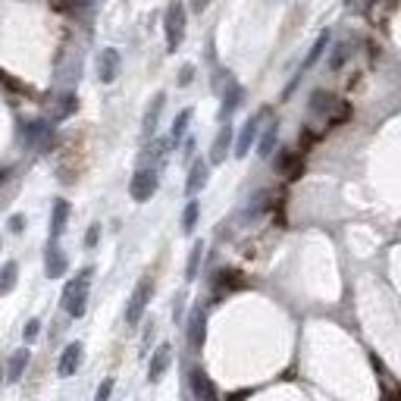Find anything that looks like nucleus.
<instances>
[{"label":"nucleus","mask_w":401,"mask_h":401,"mask_svg":"<svg viewBox=\"0 0 401 401\" xmlns=\"http://www.w3.org/2000/svg\"><path fill=\"white\" fill-rule=\"evenodd\" d=\"M170 361H172V348H170V345H166V342L157 345L154 357H151V367H148V379H151V383H160V379H164Z\"/></svg>","instance_id":"nucleus-10"},{"label":"nucleus","mask_w":401,"mask_h":401,"mask_svg":"<svg viewBox=\"0 0 401 401\" xmlns=\"http://www.w3.org/2000/svg\"><path fill=\"white\" fill-rule=\"evenodd\" d=\"M119 63H122V57H119L116 47H104V51L97 53V79L104 85L116 82V75H119Z\"/></svg>","instance_id":"nucleus-5"},{"label":"nucleus","mask_w":401,"mask_h":401,"mask_svg":"<svg viewBox=\"0 0 401 401\" xmlns=\"http://www.w3.org/2000/svg\"><path fill=\"white\" fill-rule=\"evenodd\" d=\"M25 142H29V148L51 151V148H53V132H51V126H47V122H41V119L29 122V129H25Z\"/></svg>","instance_id":"nucleus-6"},{"label":"nucleus","mask_w":401,"mask_h":401,"mask_svg":"<svg viewBox=\"0 0 401 401\" xmlns=\"http://www.w3.org/2000/svg\"><path fill=\"white\" fill-rule=\"evenodd\" d=\"M0 383H3V373H0Z\"/></svg>","instance_id":"nucleus-36"},{"label":"nucleus","mask_w":401,"mask_h":401,"mask_svg":"<svg viewBox=\"0 0 401 401\" xmlns=\"http://www.w3.org/2000/svg\"><path fill=\"white\" fill-rule=\"evenodd\" d=\"M188 383H192V392L198 401H216V386L210 383V376L200 367H194L192 373H188Z\"/></svg>","instance_id":"nucleus-8"},{"label":"nucleus","mask_w":401,"mask_h":401,"mask_svg":"<svg viewBox=\"0 0 401 401\" xmlns=\"http://www.w3.org/2000/svg\"><path fill=\"white\" fill-rule=\"evenodd\" d=\"M110 395H113V379H104V383L97 386L94 401H110Z\"/></svg>","instance_id":"nucleus-29"},{"label":"nucleus","mask_w":401,"mask_h":401,"mask_svg":"<svg viewBox=\"0 0 401 401\" xmlns=\"http://www.w3.org/2000/svg\"><path fill=\"white\" fill-rule=\"evenodd\" d=\"M0 82H3V85H10V88H16V91H19V94H31V91L25 88L23 82H16L13 75H7V73H0Z\"/></svg>","instance_id":"nucleus-30"},{"label":"nucleus","mask_w":401,"mask_h":401,"mask_svg":"<svg viewBox=\"0 0 401 401\" xmlns=\"http://www.w3.org/2000/svg\"><path fill=\"white\" fill-rule=\"evenodd\" d=\"M25 367H29V348L13 351L10 367H7V383H19V379H23V373H25Z\"/></svg>","instance_id":"nucleus-17"},{"label":"nucleus","mask_w":401,"mask_h":401,"mask_svg":"<svg viewBox=\"0 0 401 401\" xmlns=\"http://www.w3.org/2000/svg\"><path fill=\"white\" fill-rule=\"evenodd\" d=\"M260 119H263V113L260 116H251L242 126V132H238V142H235V157H248V151H251V144L257 142V129H260Z\"/></svg>","instance_id":"nucleus-9"},{"label":"nucleus","mask_w":401,"mask_h":401,"mask_svg":"<svg viewBox=\"0 0 401 401\" xmlns=\"http://www.w3.org/2000/svg\"><path fill=\"white\" fill-rule=\"evenodd\" d=\"M192 75H194V69H192V66H185L182 73H179V85H188V82H192Z\"/></svg>","instance_id":"nucleus-32"},{"label":"nucleus","mask_w":401,"mask_h":401,"mask_svg":"<svg viewBox=\"0 0 401 401\" xmlns=\"http://www.w3.org/2000/svg\"><path fill=\"white\" fill-rule=\"evenodd\" d=\"M326 44H329V31H323V35L317 38V44L311 47V53H307V60H305V69H311L313 63H317V60H320V53L326 51Z\"/></svg>","instance_id":"nucleus-27"},{"label":"nucleus","mask_w":401,"mask_h":401,"mask_svg":"<svg viewBox=\"0 0 401 401\" xmlns=\"http://www.w3.org/2000/svg\"><path fill=\"white\" fill-rule=\"evenodd\" d=\"M348 3H354V0H348Z\"/></svg>","instance_id":"nucleus-37"},{"label":"nucleus","mask_w":401,"mask_h":401,"mask_svg":"<svg viewBox=\"0 0 401 401\" xmlns=\"http://www.w3.org/2000/svg\"><path fill=\"white\" fill-rule=\"evenodd\" d=\"M276 138H279V129H276V122H270L267 132H263V138H260V144H257V154L260 157H270V154H273Z\"/></svg>","instance_id":"nucleus-22"},{"label":"nucleus","mask_w":401,"mask_h":401,"mask_svg":"<svg viewBox=\"0 0 401 401\" xmlns=\"http://www.w3.org/2000/svg\"><path fill=\"white\" fill-rule=\"evenodd\" d=\"M88 283H91V270H82V273L66 285V292H63V307H66L69 317L79 320L85 313V307H88Z\"/></svg>","instance_id":"nucleus-2"},{"label":"nucleus","mask_w":401,"mask_h":401,"mask_svg":"<svg viewBox=\"0 0 401 401\" xmlns=\"http://www.w3.org/2000/svg\"><path fill=\"white\" fill-rule=\"evenodd\" d=\"M192 7H194V13H200V10L210 7V0H192Z\"/></svg>","instance_id":"nucleus-33"},{"label":"nucleus","mask_w":401,"mask_h":401,"mask_svg":"<svg viewBox=\"0 0 401 401\" xmlns=\"http://www.w3.org/2000/svg\"><path fill=\"white\" fill-rule=\"evenodd\" d=\"M47 3H51L53 13L69 16V13H79V10H85V7L91 3V0H47Z\"/></svg>","instance_id":"nucleus-21"},{"label":"nucleus","mask_w":401,"mask_h":401,"mask_svg":"<svg viewBox=\"0 0 401 401\" xmlns=\"http://www.w3.org/2000/svg\"><path fill=\"white\" fill-rule=\"evenodd\" d=\"M200 257H204V242H194L192 254H188V267H185V279H188V283H194V276H198Z\"/></svg>","instance_id":"nucleus-23"},{"label":"nucleus","mask_w":401,"mask_h":401,"mask_svg":"<svg viewBox=\"0 0 401 401\" xmlns=\"http://www.w3.org/2000/svg\"><path fill=\"white\" fill-rule=\"evenodd\" d=\"M204 335H207V317H204L200 307H194L192 320H188V342H192L194 348H200V345H204Z\"/></svg>","instance_id":"nucleus-15"},{"label":"nucleus","mask_w":401,"mask_h":401,"mask_svg":"<svg viewBox=\"0 0 401 401\" xmlns=\"http://www.w3.org/2000/svg\"><path fill=\"white\" fill-rule=\"evenodd\" d=\"M23 226H25V220H23V216H13V229L19 232V229H23Z\"/></svg>","instance_id":"nucleus-34"},{"label":"nucleus","mask_w":401,"mask_h":401,"mask_svg":"<svg viewBox=\"0 0 401 401\" xmlns=\"http://www.w3.org/2000/svg\"><path fill=\"white\" fill-rule=\"evenodd\" d=\"M97 238H101V226H97V223H91L88 235H85V248H94V245H97Z\"/></svg>","instance_id":"nucleus-31"},{"label":"nucleus","mask_w":401,"mask_h":401,"mask_svg":"<svg viewBox=\"0 0 401 401\" xmlns=\"http://www.w3.org/2000/svg\"><path fill=\"white\" fill-rule=\"evenodd\" d=\"M242 94H245V91H242L235 82H232L229 91H226V97H223V107H220V119H229V113L235 110L238 104H242Z\"/></svg>","instance_id":"nucleus-20"},{"label":"nucleus","mask_w":401,"mask_h":401,"mask_svg":"<svg viewBox=\"0 0 401 401\" xmlns=\"http://www.w3.org/2000/svg\"><path fill=\"white\" fill-rule=\"evenodd\" d=\"M164 104H166V94H164V91H157V94H154V101L148 104V113H144V122H142V135H144V138H151V135H154L157 119H160V110H164Z\"/></svg>","instance_id":"nucleus-13"},{"label":"nucleus","mask_w":401,"mask_h":401,"mask_svg":"<svg viewBox=\"0 0 401 401\" xmlns=\"http://www.w3.org/2000/svg\"><path fill=\"white\" fill-rule=\"evenodd\" d=\"M7 176H10V170H3V166H0V182H7Z\"/></svg>","instance_id":"nucleus-35"},{"label":"nucleus","mask_w":401,"mask_h":401,"mask_svg":"<svg viewBox=\"0 0 401 401\" xmlns=\"http://www.w3.org/2000/svg\"><path fill=\"white\" fill-rule=\"evenodd\" d=\"M16 283H19V263H16V260H7V263L0 267V295L13 292Z\"/></svg>","instance_id":"nucleus-18"},{"label":"nucleus","mask_w":401,"mask_h":401,"mask_svg":"<svg viewBox=\"0 0 401 401\" xmlns=\"http://www.w3.org/2000/svg\"><path fill=\"white\" fill-rule=\"evenodd\" d=\"M157 185H160L157 170H138L132 176V182H129V194H132V200L144 204V200H151L157 194Z\"/></svg>","instance_id":"nucleus-4"},{"label":"nucleus","mask_w":401,"mask_h":401,"mask_svg":"<svg viewBox=\"0 0 401 401\" xmlns=\"http://www.w3.org/2000/svg\"><path fill=\"white\" fill-rule=\"evenodd\" d=\"M151 295H154V283H151V276H144V279H138V285H135L132 298H129V305H126L129 326H138V323H142L144 311H148V305H151Z\"/></svg>","instance_id":"nucleus-3"},{"label":"nucleus","mask_w":401,"mask_h":401,"mask_svg":"<svg viewBox=\"0 0 401 401\" xmlns=\"http://www.w3.org/2000/svg\"><path fill=\"white\" fill-rule=\"evenodd\" d=\"M82 354H85L82 342H69L66 348H63V354H60V361H57L60 376H73V373L79 370V364H82Z\"/></svg>","instance_id":"nucleus-7"},{"label":"nucleus","mask_w":401,"mask_h":401,"mask_svg":"<svg viewBox=\"0 0 401 401\" xmlns=\"http://www.w3.org/2000/svg\"><path fill=\"white\" fill-rule=\"evenodd\" d=\"M66 267H69L66 254L60 251L57 242H53V245L47 248V254H44V273H47V279H60V276L66 273Z\"/></svg>","instance_id":"nucleus-11"},{"label":"nucleus","mask_w":401,"mask_h":401,"mask_svg":"<svg viewBox=\"0 0 401 401\" xmlns=\"http://www.w3.org/2000/svg\"><path fill=\"white\" fill-rule=\"evenodd\" d=\"M207 176H210V166H207V160H194V164H192V170H188L185 192L194 198V194H198L200 188L207 185Z\"/></svg>","instance_id":"nucleus-12"},{"label":"nucleus","mask_w":401,"mask_h":401,"mask_svg":"<svg viewBox=\"0 0 401 401\" xmlns=\"http://www.w3.org/2000/svg\"><path fill=\"white\" fill-rule=\"evenodd\" d=\"M229 148H232V126L226 122V126L220 129V135H216L214 148H210V164H223L226 154H229Z\"/></svg>","instance_id":"nucleus-16"},{"label":"nucleus","mask_w":401,"mask_h":401,"mask_svg":"<svg viewBox=\"0 0 401 401\" xmlns=\"http://www.w3.org/2000/svg\"><path fill=\"white\" fill-rule=\"evenodd\" d=\"M276 170L285 172L289 179H298V176H301V157H295V154H279V160H276Z\"/></svg>","instance_id":"nucleus-19"},{"label":"nucleus","mask_w":401,"mask_h":401,"mask_svg":"<svg viewBox=\"0 0 401 401\" xmlns=\"http://www.w3.org/2000/svg\"><path fill=\"white\" fill-rule=\"evenodd\" d=\"M66 220H69V200L57 198V200H53V214H51V238H53V242L63 235V229H66Z\"/></svg>","instance_id":"nucleus-14"},{"label":"nucleus","mask_w":401,"mask_h":401,"mask_svg":"<svg viewBox=\"0 0 401 401\" xmlns=\"http://www.w3.org/2000/svg\"><path fill=\"white\" fill-rule=\"evenodd\" d=\"M333 94H326V91H313V97H311V110L313 113H329L333 110Z\"/></svg>","instance_id":"nucleus-26"},{"label":"nucleus","mask_w":401,"mask_h":401,"mask_svg":"<svg viewBox=\"0 0 401 401\" xmlns=\"http://www.w3.org/2000/svg\"><path fill=\"white\" fill-rule=\"evenodd\" d=\"M198 214H200V204L198 200H188L185 214H182V232H194V226H198Z\"/></svg>","instance_id":"nucleus-25"},{"label":"nucleus","mask_w":401,"mask_h":401,"mask_svg":"<svg viewBox=\"0 0 401 401\" xmlns=\"http://www.w3.org/2000/svg\"><path fill=\"white\" fill-rule=\"evenodd\" d=\"M188 122H192V107L179 113V116H176V122H172V132H170V142H172V144H179V142H182V135H185Z\"/></svg>","instance_id":"nucleus-24"},{"label":"nucleus","mask_w":401,"mask_h":401,"mask_svg":"<svg viewBox=\"0 0 401 401\" xmlns=\"http://www.w3.org/2000/svg\"><path fill=\"white\" fill-rule=\"evenodd\" d=\"M38 333H41V320H29V323H25V329H23L25 342H35Z\"/></svg>","instance_id":"nucleus-28"},{"label":"nucleus","mask_w":401,"mask_h":401,"mask_svg":"<svg viewBox=\"0 0 401 401\" xmlns=\"http://www.w3.org/2000/svg\"><path fill=\"white\" fill-rule=\"evenodd\" d=\"M185 25H188V16H185V3L182 0H170L164 16V29H166V51L176 53L185 41Z\"/></svg>","instance_id":"nucleus-1"}]
</instances>
